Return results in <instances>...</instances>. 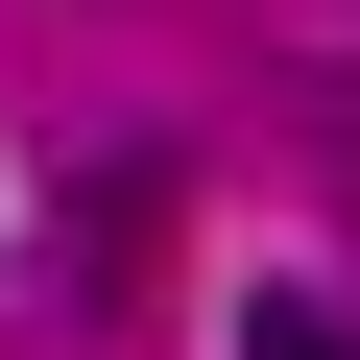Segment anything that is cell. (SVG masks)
Listing matches in <instances>:
<instances>
[{
    "label": "cell",
    "mask_w": 360,
    "mask_h": 360,
    "mask_svg": "<svg viewBox=\"0 0 360 360\" xmlns=\"http://www.w3.org/2000/svg\"><path fill=\"white\" fill-rule=\"evenodd\" d=\"M264 360H360V336H336V312H264Z\"/></svg>",
    "instance_id": "6da1fadb"
}]
</instances>
